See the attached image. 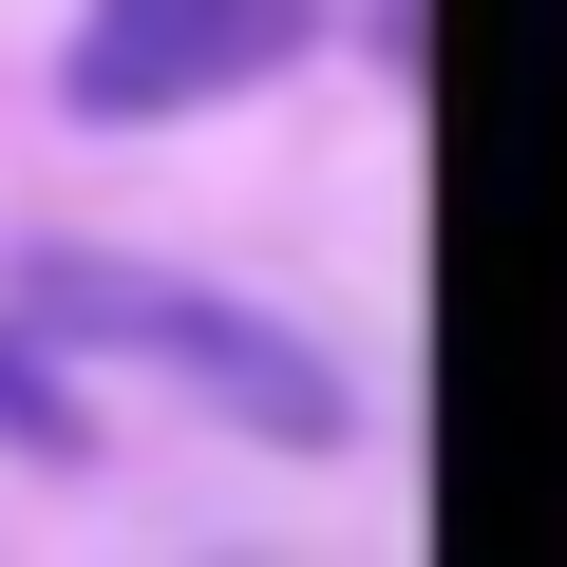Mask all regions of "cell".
Wrapping results in <instances>:
<instances>
[{
	"instance_id": "6da1fadb",
	"label": "cell",
	"mask_w": 567,
	"mask_h": 567,
	"mask_svg": "<svg viewBox=\"0 0 567 567\" xmlns=\"http://www.w3.org/2000/svg\"><path fill=\"white\" fill-rule=\"evenodd\" d=\"M20 341H58V360H152V379H189L227 435H265V454H341L360 435V379L303 341V322H265V303H227V284H171V265H133V246H20Z\"/></svg>"
},
{
	"instance_id": "7a4b0ae2",
	"label": "cell",
	"mask_w": 567,
	"mask_h": 567,
	"mask_svg": "<svg viewBox=\"0 0 567 567\" xmlns=\"http://www.w3.org/2000/svg\"><path fill=\"white\" fill-rule=\"evenodd\" d=\"M322 58V0H76L58 39V114L95 133H152V114H227L265 76Z\"/></svg>"
},
{
	"instance_id": "3957f363",
	"label": "cell",
	"mask_w": 567,
	"mask_h": 567,
	"mask_svg": "<svg viewBox=\"0 0 567 567\" xmlns=\"http://www.w3.org/2000/svg\"><path fill=\"white\" fill-rule=\"evenodd\" d=\"M0 454L20 473H95V398L58 379V341H20V303H0Z\"/></svg>"
}]
</instances>
